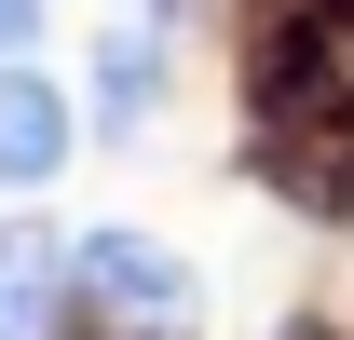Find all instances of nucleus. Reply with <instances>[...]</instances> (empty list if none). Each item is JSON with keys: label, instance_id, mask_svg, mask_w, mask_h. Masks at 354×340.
<instances>
[{"label": "nucleus", "instance_id": "f257e3e1", "mask_svg": "<svg viewBox=\"0 0 354 340\" xmlns=\"http://www.w3.org/2000/svg\"><path fill=\"white\" fill-rule=\"evenodd\" d=\"M68 313L95 340H218V272L164 218H95L68 232Z\"/></svg>", "mask_w": 354, "mask_h": 340}, {"label": "nucleus", "instance_id": "f03ea898", "mask_svg": "<svg viewBox=\"0 0 354 340\" xmlns=\"http://www.w3.org/2000/svg\"><path fill=\"white\" fill-rule=\"evenodd\" d=\"M191 55H205V28H177V14H136V0H95V41H82V136L109 150V164H150L177 136V109H191Z\"/></svg>", "mask_w": 354, "mask_h": 340}, {"label": "nucleus", "instance_id": "7ed1b4c3", "mask_svg": "<svg viewBox=\"0 0 354 340\" xmlns=\"http://www.w3.org/2000/svg\"><path fill=\"white\" fill-rule=\"evenodd\" d=\"M95 164L82 136V82L55 68V55H0V191L28 205V191H68Z\"/></svg>", "mask_w": 354, "mask_h": 340}, {"label": "nucleus", "instance_id": "20e7f679", "mask_svg": "<svg viewBox=\"0 0 354 340\" xmlns=\"http://www.w3.org/2000/svg\"><path fill=\"white\" fill-rule=\"evenodd\" d=\"M68 232L55 218H0V340H68Z\"/></svg>", "mask_w": 354, "mask_h": 340}, {"label": "nucleus", "instance_id": "39448f33", "mask_svg": "<svg viewBox=\"0 0 354 340\" xmlns=\"http://www.w3.org/2000/svg\"><path fill=\"white\" fill-rule=\"evenodd\" d=\"M55 41V0H0V55H41Z\"/></svg>", "mask_w": 354, "mask_h": 340}, {"label": "nucleus", "instance_id": "423d86ee", "mask_svg": "<svg viewBox=\"0 0 354 340\" xmlns=\"http://www.w3.org/2000/svg\"><path fill=\"white\" fill-rule=\"evenodd\" d=\"M259 340H341V299H286V313H272Z\"/></svg>", "mask_w": 354, "mask_h": 340}, {"label": "nucleus", "instance_id": "0eeeda50", "mask_svg": "<svg viewBox=\"0 0 354 340\" xmlns=\"http://www.w3.org/2000/svg\"><path fill=\"white\" fill-rule=\"evenodd\" d=\"M341 340H354V286H341Z\"/></svg>", "mask_w": 354, "mask_h": 340}, {"label": "nucleus", "instance_id": "6e6552de", "mask_svg": "<svg viewBox=\"0 0 354 340\" xmlns=\"http://www.w3.org/2000/svg\"><path fill=\"white\" fill-rule=\"evenodd\" d=\"M341 245H354V218H341Z\"/></svg>", "mask_w": 354, "mask_h": 340}, {"label": "nucleus", "instance_id": "1a4fd4ad", "mask_svg": "<svg viewBox=\"0 0 354 340\" xmlns=\"http://www.w3.org/2000/svg\"><path fill=\"white\" fill-rule=\"evenodd\" d=\"M68 340H95V327H68Z\"/></svg>", "mask_w": 354, "mask_h": 340}, {"label": "nucleus", "instance_id": "9d476101", "mask_svg": "<svg viewBox=\"0 0 354 340\" xmlns=\"http://www.w3.org/2000/svg\"><path fill=\"white\" fill-rule=\"evenodd\" d=\"M0 205H14V191H0Z\"/></svg>", "mask_w": 354, "mask_h": 340}]
</instances>
